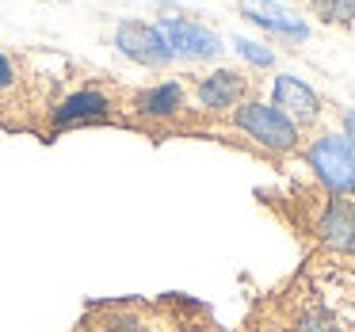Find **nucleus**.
<instances>
[{"label": "nucleus", "instance_id": "nucleus-1", "mask_svg": "<svg viewBox=\"0 0 355 332\" xmlns=\"http://www.w3.org/2000/svg\"><path fill=\"white\" fill-rule=\"evenodd\" d=\"M233 126H237L241 134H248L263 153H291V149H298V141H302L298 138V123L286 119L279 107L260 103V100L237 103V111H233Z\"/></svg>", "mask_w": 355, "mask_h": 332}, {"label": "nucleus", "instance_id": "nucleus-2", "mask_svg": "<svg viewBox=\"0 0 355 332\" xmlns=\"http://www.w3.org/2000/svg\"><path fill=\"white\" fill-rule=\"evenodd\" d=\"M306 161L332 195H355V138L321 134L306 149Z\"/></svg>", "mask_w": 355, "mask_h": 332}, {"label": "nucleus", "instance_id": "nucleus-3", "mask_svg": "<svg viewBox=\"0 0 355 332\" xmlns=\"http://www.w3.org/2000/svg\"><path fill=\"white\" fill-rule=\"evenodd\" d=\"M119 111L115 96L107 92V88H77V92H69L65 100L50 103L46 107V126L50 130H69V126H88V123H111Z\"/></svg>", "mask_w": 355, "mask_h": 332}, {"label": "nucleus", "instance_id": "nucleus-4", "mask_svg": "<svg viewBox=\"0 0 355 332\" xmlns=\"http://www.w3.org/2000/svg\"><path fill=\"white\" fill-rule=\"evenodd\" d=\"M157 31H161V39L168 42L172 58H191V62H214V58H222V39H218L214 31H207L202 24H195V19H184V16H164L161 24H157Z\"/></svg>", "mask_w": 355, "mask_h": 332}, {"label": "nucleus", "instance_id": "nucleus-5", "mask_svg": "<svg viewBox=\"0 0 355 332\" xmlns=\"http://www.w3.org/2000/svg\"><path fill=\"white\" fill-rule=\"evenodd\" d=\"M313 233L336 252H355V195H332L317 207Z\"/></svg>", "mask_w": 355, "mask_h": 332}, {"label": "nucleus", "instance_id": "nucleus-6", "mask_svg": "<svg viewBox=\"0 0 355 332\" xmlns=\"http://www.w3.org/2000/svg\"><path fill=\"white\" fill-rule=\"evenodd\" d=\"M115 46L123 58H130L138 65H149V69H161V65L172 62V50L161 39V31L153 24H141V19H123L115 27Z\"/></svg>", "mask_w": 355, "mask_h": 332}, {"label": "nucleus", "instance_id": "nucleus-7", "mask_svg": "<svg viewBox=\"0 0 355 332\" xmlns=\"http://www.w3.org/2000/svg\"><path fill=\"white\" fill-rule=\"evenodd\" d=\"M130 111L141 119V123H153V126L180 123V119L187 115V92H184L180 80H164V85L134 92L130 96Z\"/></svg>", "mask_w": 355, "mask_h": 332}, {"label": "nucleus", "instance_id": "nucleus-8", "mask_svg": "<svg viewBox=\"0 0 355 332\" xmlns=\"http://www.w3.org/2000/svg\"><path fill=\"white\" fill-rule=\"evenodd\" d=\"M248 92H252V85H248V77L237 69H214V73L195 80L199 107H207V111H230V107H237V103H245Z\"/></svg>", "mask_w": 355, "mask_h": 332}, {"label": "nucleus", "instance_id": "nucleus-9", "mask_svg": "<svg viewBox=\"0 0 355 332\" xmlns=\"http://www.w3.org/2000/svg\"><path fill=\"white\" fill-rule=\"evenodd\" d=\"M35 92L39 85L24 69V58L0 50V123L8 126V111H31L27 103L35 100Z\"/></svg>", "mask_w": 355, "mask_h": 332}, {"label": "nucleus", "instance_id": "nucleus-10", "mask_svg": "<svg viewBox=\"0 0 355 332\" xmlns=\"http://www.w3.org/2000/svg\"><path fill=\"white\" fill-rule=\"evenodd\" d=\"M271 107H279L294 123H317L321 119V100L309 85H302L294 73H279L271 85Z\"/></svg>", "mask_w": 355, "mask_h": 332}, {"label": "nucleus", "instance_id": "nucleus-11", "mask_svg": "<svg viewBox=\"0 0 355 332\" xmlns=\"http://www.w3.org/2000/svg\"><path fill=\"white\" fill-rule=\"evenodd\" d=\"M241 12H245L252 24H260L263 31H275L283 35V39H306L309 27L302 24L294 12H286L283 4H275V0H241Z\"/></svg>", "mask_w": 355, "mask_h": 332}, {"label": "nucleus", "instance_id": "nucleus-12", "mask_svg": "<svg viewBox=\"0 0 355 332\" xmlns=\"http://www.w3.org/2000/svg\"><path fill=\"white\" fill-rule=\"evenodd\" d=\"M309 8L332 27H355V0H309Z\"/></svg>", "mask_w": 355, "mask_h": 332}, {"label": "nucleus", "instance_id": "nucleus-13", "mask_svg": "<svg viewBox=\"0 0 355 332\" xmlns=\"http://www.w3.org/2000/svg\"><path fill=\"white\" fill-rule=\"evenodd\" d=\"M233 46H237V54L245 58V62L260 65V69H263V65H271V62H275V54H271L268 46H260V42H252V39H237Z\"/></svg>", "mask_w": 355, "mask_h": 332}, {"label": "nucleus", "instance_id": "nucleus-14", "mask_svg": "<svg viewBox=\"0 0 355 332\" xmlns=\"http://www.w3.org/2000/svg\"><path fill=\"white\" fill-rule=\"evenodd\" d=\"M347 138H355V111H347Z\"/></svg>", "mask_w": 355, "mask_h": 332}]
</instances>
